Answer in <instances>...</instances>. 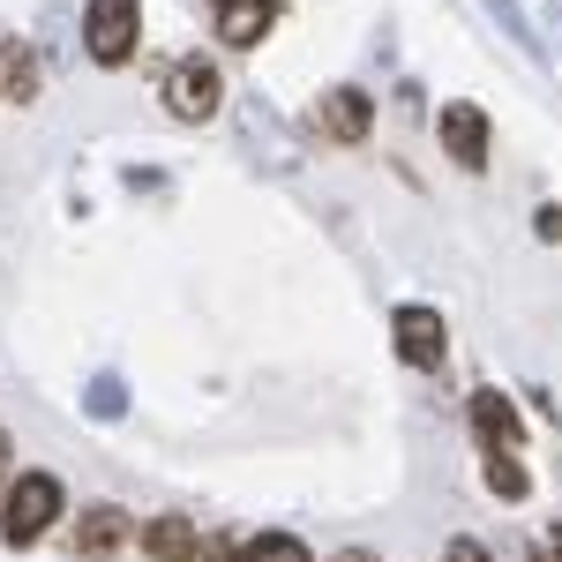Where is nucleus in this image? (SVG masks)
Here are the masks:
<instances>
[{
	"label": "nucleus",
	"instance_id": "1",
	"mask_svg": "<svg viewBox=\"0 0 562 562\" xmlns=\"http://www.w3.org/2000/svg\"><path fill=\"white\" fill-rule=\"evenodd\" d=\"M53 518H60V480L53 473H15L8 480V495H0V540H8V548L45 540Z\"/></svg>",
	"mask_w": 562,
	"mask_h": 562
},
{
	"label": "nucleus",
	"instance_id": "2",
	"mask_svg": "<svg viewBox=\"0 0 562 562\" xmlns=\"http://www.w3.org/2000/svg\"><path fill=\"white\" fill-rule=\"evenodd\" d=\"M143 45V0H90L83 8V53L98 68H128Z\"/></svg>",
	"mask_w": 562,
	"mask_h": 562
},
{
	"label": "nucleus",
	"instance_id": "3",
	"mask_svg": "<svg viewBox=\"0 0 562 562\" xmlns=\"http://www.w3.org/2000/svg\"><path fill=\"white\" fill-rule=\"evenodd\" d=\"M217 105H225V68L203 60V53L173 60V76H166V113H173V121H211Z\"/></svg>",
	"mask_w": 562,
	"mask_h": 562
},
{
	"label": "nucleus",
	"instance_id": "4",
	"mask_svg": "<svg viewBox=\"0 0 562 562\" xmlns=\"http://www.w3.org/2000/svg\"><path fill=\"white\" fill-rule=\"evenodd\" d=\"M368 121H375V105H368V90L360 83H338L315 98V143H338V150H352V143H368Z\"/></svg>",
	"mask_w": 562,
	"mask_h": 562
},
{
	"label": "nucleus",
	"instance_id": "5",
	"mask_svg": "<svg viewBox=\"0 0 562 562\" xmlns=\"http://www.w3.org/2000/svg\"><path fill=\"white\" fill-rule=\"evenodd\" d=\"M390 338H397V360H405V368H442V352H450L442 315L420 307V301H405L397 315H390Z\"/></svg>",
	"mask_w": 562,
	"mask_h": 562
},
{
	"label": "nucleus",
	"instance_id": "6",
	"mask_svg": "<svg viewBox=\"0 0 562 562\" xmlns=\"http://www.w3.org/2000/svg\"><path fill=\"white\" fill-rule=\"evenodd\" d=\"M435 135H442V150H450L465 173H487V143H495V128H487L480 105H442V113H435Z\"/></svg>",
	"mask_w": 562,
	"mask_h": 562
},
{
	"label": "nucleus",
	"instance_id": "7",
	"mask_svg": "<svg viewBox=\"0 0 562 562\" xmlns=\"http://www.w3.org/2000/svg\"><path fill=\"white\" fill-rule=\"evenodd\" d=\"M128 540H135V518L121 503H90L83 518H76V562H113Z\"/></svg>",
	"mask_w": 562,
	"mask_h": 562
},
{
	"label": "nucleus",
	"instance_id": "8",
	"mask_svg": "<svg viewBox=\"0 0 562 562\" xmlns=\"http://www.w3.org/2000/svg\"><path fill=\"white\" fill-rule=\"evenodd\" d=\"M465 420H473V442L487 450V458H503V450H518V442H525V420H518V405H510L503 390H473Z\"/></svg>",
	"mask_w": 562,
	"mask_h": 562
},
{
	"label": "nucleus",
	"instance_id": "9",
	"mask_svg": "<svg viewBox=\"0 0 562 562\" xmlns=\"http://www.w3.org/2000/svg\"><path fill=\"white\" fill-rule=\"evenodd\" d=\"M278 15H285V0H211V23H217V38L233 45V53L262 45Z\"/></svg>",
	"mask_w": 562,
	"mask_h": 562
},
{
	"label": "nucleus",
	"instance_id": "10",
	"mask_svg": "<svg viewBox=\"0 0 562 562\" xmlns=\"http://www.w3.org/2000/svg\"><path fill=\"white\" fill-rule=\"evenodd\" d=\"M135 540H143L150 562H203V532H195V518H180V510H158Z\"/></svg>",
	"mask_w": 562,
	"mask_h": 562
},
{
	"label": "nucleus",
	"instance_id": "11",
	"mask_svg": "<svg viewBox=\"0 0 562 562\" xmlns=\"http://www.w3.org/2000/svg\"><path fill=\"white\" fill-rule=\"evenodd\" d=\"M0 98H15V105H31V98H38V53H31L23 38L0 45Z\"/></svg>",
	"mask_w": 562,
	"mask_h": 562
},
{
	"label": "nucleus",
	"instance_id": "12",
	"mask_svg": "<svg viewBox=\"0 0 562 562\" xmlns=\"http://www.w3.org/2000/svg\"><path fill=\"white\" fill-rule=\"evenodd\" d=\"M233 562H307V548L293 540V532H256V540L233 548Z\"/></svg>",
	"mask_w": 562,
	"mask_h": 562
},
{
	"label": "nucleus",
	"instance_id": "13",
	"mask_svg": "<svg viewBox=\"0 0 562 562\" xmlns=\"http://www.w3.org/2000/svg\"><path fill=\"white\" fill-rule=\"evenodd\" d=\"M487 487H495L503 503H525V487H532V480H525L518 450H503V458H487Z\"/></svg>",
	"mask_w": 562,
	"mask_h": 562
},
{
	"label": "nucleus",
	"instance_id": "14",
	"mask_svg": "<svg viewBox=\"0 0 562 562\" xmlns=\"http://www.w3.org/2000/svg\"><path fill=\"white\" fill-rule=\"evenodd\" d=\"M480 8H487V15H495V23H503V31H510V38H518L525 53L540 60V38H532V23H525V15H518V0H480Z\"/></svg>",
	"mask_w": 562,
	"mask_h": 562
},
{
	"label": "nucleus",
	"instance_id": "15",
	"mask_svg": "<svg viewBox=\"0 0 562 562\" xmlns=\"http://www.w3.org/2000/svg\"><path fill=\"white\" fill-rule=\"evenodd\" d=\"M90 413H105V420H113V413H121V383H113V375H105V383L90 390Z\"/></svg>",
	"mask_w": 562,
	"mask_h": 562
},
{
	"label": "nucleus",
	"instance_id": "16",
	"mask_svg": "<svg viewBox=\"0 0 562 562\" xmlns=\"http://www.w3.org/2000/svg\"><path fill=\"white\" fill-rule=\"evenodd\" d=\"M442 562H487V548H480V540H450V548H442Z\"/></svg>",
	"mask_w": 562,
	"mask_h": 562
},
{
	"label": "nucleus",
	"instance_id": "17",
	"mask_svg": "<svg viewBox=\"0 0 562 562\" xmlns=\"http://www.w3.org/2000/svg\"><path fill=\"white\" fill-rule=\"evenodd\" d=\"M8 480H15V450H8V435H0V495H8Z\"/></svg>",
	"mask_w": 562,
	"mask_h": 562
},
{
	"label": "nucleus",
	"instance_id": "18",
	"mask_svg": "<svg viewBox=\"0 0 562 562\" xmlns=\"http://www.w3.org/2000/svg\"><path fill=\"white\" fill-rule=\"evenodd\" d=\"M330 562H375V555H368V548H346V555H330Z\"/></svg>",
	"mask_w": 562,
	"mask_h": 562
},
{
	"label": "nucleus",
	"instance_id": "19",
	"mask_svg": "<svg viewBox=\"0 0 562 562\" xmlns=\"http://www.w3.org/2000/svg\"><path fill=\"white\" fill-rule=\"evenodd\" d=\"M548 23H555V31H562V0H555V15H548Z\"/></svg>",
	"mask_w": 562,
	"mask_h": 562
},
{
	"label": "nucleus",
	"instance_id": "20",
	"mask_svg": "<svg viewBox=\"0 0 562 562\" xmlns=\"http://www.w3.org/2000/svg\"><path fill=\"white\" fill-rule=\"evenodd\" d=\"M548 555H555V562H562V532H555V548H548Z\"/></svg>",
	"mask_w": 562,
	"mask_h": 562
}]
</instances>
